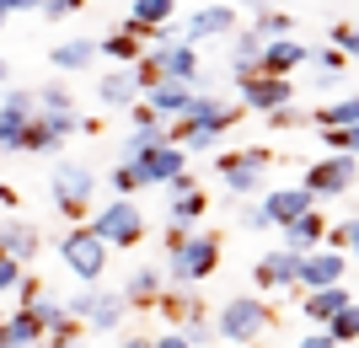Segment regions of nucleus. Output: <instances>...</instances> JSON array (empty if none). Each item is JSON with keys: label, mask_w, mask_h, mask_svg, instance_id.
<instances>
[{"label": "nucleus", "mask_w": 359, "mask_h": 348, "mask_svg": "<svg viewBox=\"0 0 359 348\" xmlns=\"http://www.w3.org/2000/svg\"><path fill=\"white\" fill-rule=\"evenodd\" d=\"M0 209H16V188L11 182H0Z\"/></svg>", "instance_id": "nucleus-48"}, {"label": "nucleus", "mask_w": 359, "mask_h": 348, "mask_svg": "<svg viewBox=\"0 0 359 348\" xmlns=\"http://www.w3.org/2000/svg\"><path fill=\"white\" fill-rule=\"evenodd\" d=\"M0 27H6V11H0Z\"/></svg>", "instance_id": "nucleus-50"}, {"label": "nucleus", "mask_w": 359, "mask_h": 348, "mask_svg": "<svg viewBox=\"0 0 359 348\" xmlns=\"http://www.w3.org/2000/svg\"><path fill=\"white\" fill-rule=\"evenodd\" d=\"M273 327V311L257 295H236V300H225L220 305V316H215V333L225 337V343H257V337Z\"/></svg>", "instance_id": "nucleus-5"}, {"label": "nucleus", "mask_w": 359, "mask_h": 348, "mask_svg": "<svg viewBox=\"0 0 359 348\" xmlns=\"http://www.w3.org/2000/svg\"><path fill=\"white\" fill-rule=\"evenodd\" d=\"M107 188H113V198H135V188H140L135 167H129V161H118V167L107 172Z\"/></svg>", "instance_id": "nucleus-35"}, {"label": "nucleus", "mask_w": 359, "mask_h": 348, "mask_svg": "<svg viewBox=\"0 0 359 348\" xmlns=\"http://www.w3.org/2000/svg\"><path fill=\"white\" fill-rule=\"evenodd\" d=\"M91 236L113 252V246H140V236H145V214H140L135 198H107L102 209L91 214Z\"/></svg>", "instance_id": "nucleus-4"}, {"label": "nucleus", "mask_w": 359, "mask_h": 348, "mask_svg": "<svg viewBox=\"0 0 359 348\" xmlns=\"http://www.w3.org/2000/svg\"><path fill=\"white\" fill-rule=\"evenodd\" d=\"M269 167H273V151H263V145H247V151L220 155V161H215V177L225 182V193L252 198V193H263V182H269Z\"/></svg>", "instance_id": "nucleus-3"}, {"label": "nucleus", "mask_w": 359, "mask_h": 348, "mask_svg": "<svg viewBox=\"0 0 359 348\" xmlns=\"http://www.w3.org/2000/svg\"><path fill=\"white\" fill-rule=\"evenodd\" d=\"M81 6H86V0H43L38 11H43L48 22H65V16H75V11H81Z\"/></svg>", "instance_id": "nucleus-40"}, {"label": "nucleus", "mask_w": 359, "mask_h": 348, "mask_svg": "<svg viewBox=\"0 0 359 348\" xmlns=\"http://www.w3.org/2000/svg\"><path fill=\"white\" fill-rule=\"evenodd\" d=\"M32 91L27 86H6L0 91V151H16V139H22V129L32 123Z\"/></svg>", "instance_id": "nucleus-15"}, {"label": "nucleus", "mask_w": 359, "mask_h": 348, "mask_svg": "<svg viewBox=\"0 0 359 348\" xmlns=\"http://www.w3.org/2000/svg\"><path fill=\"white\" fill-rule=\"evenodd\" d=\"M38 6H43V0H0V11L11 16V11H38Z\"/></svg>", "instance_id": "nucleus-46"}, {"label": "nucleus", "mask_w": 359, "mask_h": 348, "mask_svg": "<svg viewBox=\"0 0 359 348\" xmlns=\"http://www.w3.org/2000/svg\"><path fill=\"white\" fill-rule=\"evenodd\" d=\"M231 32H236V6H198V11L177 27V38L204 43V38H231Z\"/></svg>", "instance_id": "nucleus-16"}, {"label": "nucleus", "mask_w": 359, "mask_h": 348, "mask_svg": "<svg viewBox=\"0 0 359 348\" xmlns=\"http://www.w3.org/2000/svg\"><path fill=\"white\" fill-rule=\"evenodd\" d=\"M322 333L332 337L338 348H354V337H359V311L354 305H344V311H332L327 321H322Z\"/></svg>", "instance_id": "nucleus-30"}, {"label": "nucleus", "mask_w": 359, "mask_h": 348, "mask_svg": "<svg viewBox=\"0 0 359 348\" xmlns=\"http://www.w3.org/2000/svg\"><path fill=\"white\" fill-rule=\"evenodd\" d=\"M60 263L81 279V284H97V279L107 273V246L97 242L86 225H75V230H65V236H60Z\"/></svg>", "instance_id": "nucleus-7"}, {"label": "nucleus", "mask_w": 359, "mask_h": 348, "mask_svg": "<svg viewBox=\"0 0 359 348\" xmlns=\"http://www.w3.org/2000/svg\"><path fill=\"white\" fill-rule=\"evenodd\" d=\"M22 273H27L22 263H11L6 252H0V295H16V284H22Z\"/></svg>", "instance_id": "nucleus-38"}, {"label": "nucleus", "mask_w": 359, "mask_h": 348, "mask_svg": "<svg viewBox=\"0 0 359 348\" xmlns=\"http://www.w3.org/2000/svg\"><path fill=\"white\" fill-rule=\"evenodd\" d=\"M316 129H359V102H354V91H344V97H332V102H322L311 113Z\"/></svg>", "instance_id": "nucleus-25"}, {"label": "nucleus", "mask_w": 359, "mask_h": 348, "mask_svg": "<svg viewBox=\"0 0 359 348\" xmlns=\"http://www.w3.org/2000/svg\"><path fill=\"white\" fill-rule=\"evenodd\" d=\"M322 242H327V252H344V258H354V242H359L354 214H348V220H338V225H327V230H322Z\"/></svg>", "instance_id": "nucleus-33"}, {"label": "nucleus", "mask_w": 359, "mask_h": 348, "mask_svg": "<svg viewBox=\"0 0 359 348\" xmlns=\"http://www.w3.org/2000/svg\"><path fill=\"white\" fill-rule=\"evenodd\" d=\"M38 246H43V236H38V225H32V220L0 214V252H6L11 263H22V268H27V263L38 258Z\"/></svg>", "instance_id": "nucleus-18"}, {"label": "nucleus", "mask_w": 359, "mask_h": 348, "mask_svg": "<svg viewBox=\"0 0 359 348\" xmlns=\"http://www.w3.org/2000/svg\"><path fill=\"white\" fill-rule=\"evenodd\" d=\"M252 32H257V38H290V32H295V16H290V11H269V6H263V11L252 16Z\"/></svg>", "instance_id": "nucleus-32"}, {"label": "nucleus", "mask_w": 359, "mask_h": 348, "mask_svg": "<svg viewBox=\"0 0 359 348\" xmlns=\"http://www.w3.org/2000/svg\"><path fill=\"white\" fill-rule=\"evenodd\" d=\"M241 348H257V343H241Z\"/></svg>", "instance_id": "nucleus-52"}, {"label": "nucleus", "mask_w": 359, "mask_h": 348, "mask_svg": "<svg viewBox=\"0 0 359 348\" xmlns=\"http://www.w3.org/2000/svg\"><path fill=\"white\" fill-rule=\"evenodd\" d=\"M306 60H311V48L300 43L295 32H290V38H263V48H257V76H295Z\"/></svg>", "instance_id": "nucleus-14"}, {"label": "nucleus", "mask_w": 359, "mask_h": 348, "mask_svg": "<svg viewBox=\"0 0 359 348\" xmlns=\"http://www.w3.org/2000/svg\"><path fill=\"white\" fill-rule=\"evenodd\" d=\"M140 102H145L161 123H172V118H182V113H188V102H194V86H182V81H161V76H156L145 91H140Z\"/></svg>", "instance_id": "nucleus-17"}, {"label": "nucleus", "mask_w": 359, "mask_h": 348, "mask_svg": "<svg viewBox=\"0 0 359 348\" xmlns=\"http://www.w3.org/2000/svg\"><path fill=\"white\" fill-rule=\"evenodd\" d=\"M348 263L344 252H327V246H311V252H300V268H295V289H327V284H344L348 279Z\"/></svg>", "instance_id": "nucleus-10"}, {"label": "nucleus", "mask_w": 359, "mask_h": 348, "mask_svg": "<svg viewBox=\"0 0 359 348\" xmlns=\"http://www.w3.org/2000/svg\"><path fill=\"white\" fill-rule=\"evenodd\" d=\"M48 64L60 70V76H81L97 64V38H65L60 48H48Z\"/></svg>", "instance_id": "nucleus-22"}, {"label": "nucleus", "mask_w": 359, "mask_h": 348, "mask_svg": "<svg viewBox=\"0 0 359 348\" xmlns=\"http://www.w3.org/2000/svg\"><path fill=\"white\" fill-rule=\"evenodd\" d=\"M231 76H236V81L257 76V54H231Z\"/></svg>", "instance_id": "nucleus-42"}, {"label": "nucleus", "mask_w": 359, "mask_h": 348, "mask_svg": "<svg viewBox=\"0 0 359 348\" xmlns=\"http://www.w3.org/2000/svg\"><path fill=\"white\" fill-rule=\"evenodd\" d=\"M257 209H263V220H269V230L290 225V220H300V214L316 209V198L300 188V182H290V188H269V193L257 198Z\"/></svg>", "instance_id": "nucleus-12"}, {"label": "nucleus", "mask_w": 359, "mask_h": 348, "mask_svg": "<svg viewBox=\"0 0 359 348\" xmlns=\"http://www.w3.org/2000/svg\"><path fill=\"white\" fill-rule=\"evenodd\" d=\"M241 225H247V230H269V220H263V209H257V204H247V214H241Z\"/></svg>", "instance_id": "nucleus-43"}, {"label": "nucleus", "mask_w": 359, "mask_h": 348, "mask_svg": "<svg viewBox=\"0 0 359 348\" xmlns=\"http://www.w3.org/2000/svg\"><path fill=\"white\" fill-rule=\"evenodd\" d=\"M344 305H354V289L348 284H327V289H306V300H300V311L322 327V321L332 316V311H344Z\"/></svg>", "instance_id": "nucleus-24"}, {"label": "nucleus", "mask_w": 359, "mask_h": 348, "mask_svg": "<svg viewBox=\"0 0 359 348\" xmlns=\"http://www.w3.org/2000/svg\"><path fill=\"white\" fill-rule=\"evenodd\" d=\"M166 289V273L156 268V263H140L129 279H123V289H118V300L123 305H135V311H150L156 305V295Z\"/></svg>", "instance_id": "nucleus-21"}, {"label": "nucleus", "mask_w": 359, "mask_h": 348, "mask_svg": "<svg viewBox=\"0 0 359 348\" xmlns=\"http://www.w3.org/2000/svg\"><path fill=\"white\" fill-rule=\"evenodd\" d=\"M332 48L354 60V48H359V32H354V22H332Z\"/></svg>", "instance_id": "nucleus-37"}, {"label": "nucleus", "mask_w": 359, "mask_h": 348, "mask_svg": "<svg viewBox=\"0 0 359 348\" xmlns=\"http://www.w3.org/2000/svg\"><path fill=\"white\" fill-rule=\"evenodd\" d=\"M48 348H81V343H48Z\"/></svg>", "instance_id": "nucleus-49"}, {"label": "nucleus", "mask_w": 359, "mask_h": 348, "mask_svg": "<svg viewBox=\"0 0 359 348\" xmlns=\"http://www.w3.org/2000/svg\"><path fill=\"white\" fill-rule=\"evenodd\" d=\"M97 102H102L107 113H129V107L140 102V76L129 70V64H118V70H107V76L97 81Z\"/></svg>", "instance_id": "nucleus-20"}, {"label": "nucleus", "mask_w": 359, "mask_h": 348, "mask_svg": "<svg viewBox=\"0 0 359 348\" xmlns=\"http://www.w3.org/2000/svg\"><path fill=\"white\" fill-rule=\"evenodd\" d=\"M295 268H300V252H263V258L252 263V284L257 289H290L295 295Z\"/></svg>", "instance_id": "nucleus-19"}, {"label": "nucleus", "mask_w": 359, "mask_h": 348, "mask_svg": "<svg viewBox=\"0 0 359 348\" xmlns=\"http://www.w3.org/2000/svg\"><path fill=\"white\" fill-rule=\"evenodd\" d=\"M177 333H182V343H188V348H198V343H210V337H215V321L204 316V311H188Z\"/></svg>", "instance_id": "nucleus-34"}, {"label": "nucleus", "mask_w": 359, "mask_h": 348, "mask_svg": "<svg viewBox=\"0 0 359 348\" xmlns=\"http://www.w3.org/2000/svg\"><path fill=\"white\" fill-rule=\"evenodd\" d=\"M150 348H188V343H182V333H177V327H166V333L156 337V343H150Z\"/></svg>", "instance_id": "nucleus-44"}, {"label": "nucleus", "mask_w": 359, "mask_h": 348, "mask_svg": "<svg viewBox=\"0 0 359 348\" xmlns=\"http://www.w3.org/2000/svg\"><path fill=\"white\" fill-rule=\"evenodd\" d=\"M182 236H188V230H182V225H166V230H161V246H166V252H172V246H177Z\"/></svg>", "instance_id": "nucleus-47"}, {"label": "nucleus", "mask_w": 359, "mask_h": 348, "mask_svg": "<svg viewBox=\"0 0 359 348\" xmlns=\"http://www.w3.org/2000/svg\"><path fill=\"white\" fill-rule=\"evenodd\" d=\"M295 348H338V343H332V337L327 333H306V337H300V343Z\"/></svg>", "instance_id": "nucleus-45"}, {"label": "nucleus", "mask_w": 359, "mask_h": 348, "mask_svg": "<svg viewBox=\"0 0 359 348\" xmlns=\"http://www.w3.org/2000/svg\"><path fill=\"white\" fill-rule=\"evenodd\" d=\"M65 311H70L75 321H86L91 333H118V327H123V311H129V305H123L113 289L81 284V295H75V300H65Z\"/></svg>", "instance_id": "nucleus-8"}, {"label": "nucleus", "mask_w": 359, "mask_h": 348, "mask_svg": "<svg viewBox=\"0 0 359 348\" xmlns=\"http://www.w3.org/2000/svg\"><path fill=\"white\" fill-rule=\"evenodd\" d=\"M236 118H241L236 102H225V97H215V91H194L188 113L166 123V139L182 145L188 155H204V151H215V139H220V134L236 129Z\"/></svg>", "instance_id": "nucleus-1"}, {"label": "nucleus", "mask_w": 359, "mask_h": 348, "mask_svg": "<svg viewBox=\"0 0 359 348\" xmlns=\"http://www.w3.org/2000/svg\"><path fill=\"white\" fill-rule=\"evenodd\" d=\"M236 91H241L236 107H247V113H273V107L295 102V76H247V81H236Z\"/></svg>", "instance_id": "nucleus-11"}, {"label": "nucleus", "mask_w": 359, "mask_h": 348, "mask_svg": "<svg viewBox=\"0 0 359 348\" xmlns=\"http://www.w3.org/2000/svg\"><path fill=\"white\" fill-rule=\"evenodd\" d=\"M32 107L38 113H75V97L65 81H43V86H32Z\"/></svg>", "instance_id": "nucleus-29"}, {"label": "nucleus", "mask_w": 359, "mask_h": 348, "mask_svg": "<svg viewBox=\"0 0 359 348\" xmlns=\"http://www.w3.org/2000/svg\"><path fill=\"white\" fill-rule=\"evenodd\" d=\"M204 214H210V198L198 193V188H188V193H172V204H166V220H172V225H182V230H194Z\"/></svg>", "instance_id": "nucleus-27"}, {"label": "nucleus", "mask_w": 359, "mask_h": 348, "mask_svg": "<svg viewBox=\"0 0 359 348\" xmlns=\"http://www.w3.org/2000/svg\"><path fill=\"white\" fill-rule=\"evenodd\" d=\"M311 60L322 64V76H338V70H348V54H338V48H316Z\"/></svg>", "instance_id": "nucleus-39"}, {"label": "nucleus", "mask_w": 359, "mask_h": 348, "mask_svg": "<svg viewBox=\"0 0 359 348\" xmlns=\"http://www.w3.org/2000/svg\"><path fill=\"white\" fill-rule=\"evenodd\" d=\"M16 151H27V155H54V151H60V139L48 134V129H43V118L32 113V123L22 129V139H16Z\"/></svg>", "instance_id": "nucleus-31"}, {"label": "nucleus", "mask_w": 359, "mask_h": 348, "mask_svg": "<svg viewBox=\"0 0 359 348\" xmlns=\"http://www.w3.org/2000/svg\"><path fill=\"white\" fill-rule=\"evenodd\" d=\"M300 188L322 204V198H348L354 193V155H322L306 177H300Z\"/></svg>", "instance_id": "nucleus-9"}, {"label": "nucleus", "mask_w": 359, "mask_h": 348, "mask_svg": "<svg viewBox=\"0 0 359 348\" xmlns=\"http://www.w3.org/2000/svg\"><path fill=\"white\" fill-rule=\"evenodd\" d=\"M129 167H135L140 188H166L177 172H188V151H182V145H156V151H145L140 161H129Z\"/></svg>", "instance_id": "nucleus-13"}, {"label": "nucleus", "mask_w": 359, "mask_h": 348, "mask_svg": "<svg viewBox=\"0 0 359 348\" xmlns=\"http://www.w3.org/2000/svg\"><path fill=\"white\" fill-rule=\"evenodd\" d=\"M263 118H269L273 129H290V123H306V113H300V107L290 102V107H273V113H263Z\"/></svg>", "instance_id": "nucleus-41"}, {"label": "nucleus", "mask_w": 359, "mask_h": 348, "mask_svg": "<svg viewBox=\"0 0 359 348\" xmlns=\"http://www.w3.org/2000/svg\"><path fill=\"white\" fill-rule=\"evenodd\" d=\"M156 145H172V139H166V123H161V118L135 123V129L123 134V155H118V161H140V155H145V151H156Z\"/></svg>", "instance_id": "nucleus-26"}, {"label": "nucleus", "mask_w": 359, "mask_h": 348, "mask_svg": "<svg viewBox=\"0 0 359 348\" xmlns=\"http://www.w3.org/2000/svg\"><path fill=\"white\" fill-rule=\"evenodd\" d=\"M48 193H54V209L65 220H86L91 214V193H97V177H91L81 161H60L54 177H48Z\"/></svg>", "instance_id": "nucleus-6"}, {"label": "nucleus", "mask_w": 359, "mask_h": 348, "mask_svg": "<svg viewBox=\"0 0 359 348\" xmlns=\"http://www.w3.org/2000/svg\"><path fill=\"white\" fill-rule=\"evenodd\" d=\"M220 268V236L215 230H188L172 252H166V284H204Z\"/></svg>", "instance_id": "nucleus-2"}, {"label": "nucleus", "mask_w": 359, "mask_h": 348, "mask_svg": "<svg viewBox=\"0 0 359 348\" xmlns=\"http://www.w3.org/2000/svg\"><path fill=\"white\" fill-rule=\"evenodd\" d=\"M332 220L322 209L300 214V220H290V225H279V236H285V252H311V246H322V230H327Z\"/></svg>", "instance_id": "nucleus-23"}, {"label": "nucleus", "mask_w": 359, "mask_h": 348, "mask_svg": "<svg viewBox=\"0 0 359 348\" xmlns=\"http://www.w3.org/2000/svg\"><path fill=\"white\" fill-rule=\"evenodd\" d=\"M140 48H145V43H140V38H129V32H107V38H97V60H113V64H135L140 60Z\"/></svg>", "instance_id": "nucleus-28"}, {"label": "nucleus", "mask_w": 359, "mask_h": 348, "mask_svg": "<svg viewBox=\"0 0 359 348\" xmlns=\"http://www.w3.org/2000/svg\"><path fill=\"white\" fill-rule=\"evenodd\" d=\"M0 321H6V305H0Z\"/></svg>", "instance_id": "nucleus-51"}, {"label": "nucleus", "mask_w": 359, "mask_h": 348, "mask_svg": "<svg viewBox=\"0 0 359 348\" xmlns=\"http://www.w3.org/2000/svg\"><path fill=\"white\" fill-rule=\"evenodd\" d=\"M354 139H359V129H322L327 155H354Z\"/></svg>", "instance_id": "nucleus-36"}]
</instances>
